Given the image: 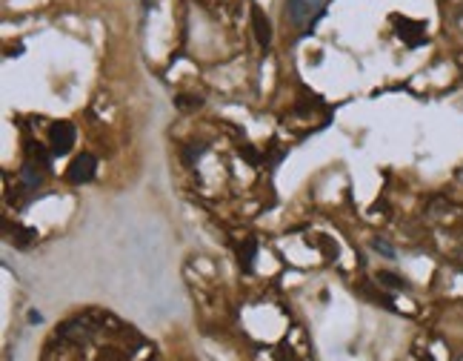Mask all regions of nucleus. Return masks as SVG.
Wrapping results in <instances>:
<instances>
[{"mask_svg":"<svg viewBox=\"0 0 463 361\" xmlns=\"http://www.w3.org/2000/svg\"><path fill=\"white\" fill-rule=\"evenodd\" d=\"M323 6H326V0H289L286 18L295 29H309L323 15Z\"/></svg>","mask_w":463,"mask_h":361,"instance_id":"nucleus-1","label":"nucleus"},{"mask_svg":"<svg viewBox=\"0 0 463 361\" xmlns=\"http://www.w3.org/2000/svg\"><path fill=\"white\" fill-rule=\"evenodd\" d=\"M78 141V132H75V123L72 121H55L49 126V149L52 155H66Z\"/></svg>","mask_w":463,"mask_h":361,"instance_id":"nucleus-2","label":"nucleus"},{"mask_svg":"<svg viewBox=\"0 0 463 361\" xmlns=\"http://www.w3.org/2000/svg\"><path fill=\"white\" fill-rule=\"evenodd\" d=\"M95 172H98V161H95V155L83 152V155H78V158L69 163L66 178L72 180V184H86V180L95 178Z\"/></svg>","mask_w":463,"mask_h":361,"instance_id":"nucleus-3","label":"nucleus"},{"mask_svg":"<svg viewBox=\"0 0 463 361\" xmlns=\"http://www.w3.org/2000/svg\"><path fill=\"white\" fill-rule=\"evenodd\" d=\"M397 24V35L409 44V46H420L423 44V35H426V26L417 24V21H406V18H395Z\"/></svg>","mask_w":463,"mask_h":361,"instance_id":"nucleus-4","label":"nucleus"},{"mask_svg":"<svg viewBox=\"0 0 463 361\" xmlns=\"http://www.w3.org/2000/svg\"><path fill=\"white\" fill-rule=\"evenodd\" d=\"M252 29H255V38H258V44L266 49L269 44H272V24H269V18L264 15V9L255 4L252 6Z\"/></svg>","mask_w":463,"mask_h":361,"instance_id":"nucleus-5","label":"nucleus"},{"mask_svg":"<svg viewBox=\"0 0 463 361\" xmlns=\"http://www.w3.org/2000/svg\"><path fill=\"white\" fill-rule=\"evenodd\" d=\"M358 293L363 295V298H369L372 304H378V307H386V310H395V304H392V298L386 295V293H380L372 281H363V284H358Z\"/></svg>","mask_w":463,"mask_h":361,"instance_id":"nucleus-6","label":"nucleus"},{"mask_svg":"<svg viewBox=\"0 0 463 361\" xmlns=\"http://www.w3.org/2000/svg\"><path fill=\"white\" fill-rule=\"evenodd\" d=\"M35 230L32 227H15L12 230V241H15V247H29L32 241H35Z\"/></svg>","mask_w":463,"mask_h":361,"instance_id":"nucleus-7","label":"nucleus"},{"mask_svg":"<svg viewBox=\"0 0 463 361\" xmlns=\"http://www.w3.org/2000/svg\"><path fill=\"white\" fill-rule=\"evenodd\" d=\"M375 278H378V284H383V287H392V290H406V287H409V284H406L400 275H395V273H386V270H380Z\"/></svg>","mask_w":463,"mask_h":361,"instance_id":"nucleus-8","label":"nucleus"},{"mask_svg":"<svg viewBox=\"0 0 463 361\" xmlns=\"http://www.w3.org/2000/svg\"><path fill=\"white\" fill-rule=\"evenodd\" d=\"M41 180H43V175L35 169V163H32V161L24 163V184L32 190V187H41Z\"/></svg>","mask_w":463,"mask_h":361,"instance_id":"nucleus-9","label":"nucleus"},{"mask_svg":"<svg viewBox=\"0 0 463 361\" xmlns=\"http://www.w3.org/2000/svg\"><path fill=\"white\" fill-rule=\"evenodd\" d=\"M175 103H177L180 109H197V106L203 103V98H200V95H177Z\"/></svg>","mask_w":463,"mask_h":361,"instance_id":"nucleus-10","label":"nucleus"},{"mask_svg":"<svg viewBox=\"0 0 463 361\" xmlns=\"http://www.w3.org/2000/svg\"><path fill=\"white\" fill-rule=\"evenodd\" d=\"M203 149H206V143H192V146H186V149H183V163H186V166H192V163H194V158H197V155H203Z\"/></svg>","mask_w":463,"mask_h":361,"instance_id":"nucleus-11","label":"nucleus"},{"mask_svg":"<svg viewBox=\"0 0 463 361\" xmlns=\"http://www.w3.org/2000/svg\"><path fill=\"white\" fill-rule=\"evenodd\" d=\"M255 253H258V244L249 238V241H246V250H241V264H244L246 270L252 267V261H255Z\"/></svg>","mask_w":463,"mask_h":361,"instance_id":"nucleus-12","label":"nucleus"},{"mask_svg":"<svg viewBox=\"0 0 463 361\" xmlns=\"http://www.w3.org/2000/svg\"><path fill=\"white\" fill-rule=\"evenodd\" d=\"M95 361H126V355L120 350H115V347H106V350H100L95 355Z\"/></svg>","mask_w":463,"mask_h":361,"instance_id":"nucleus-13","label":"nucleus"},{"mask_svg":"<svg viewBox=\"0 0 463 361\" xmlns=\"http://www.w3.org/2000/svg\"><path fill=\"white\" fill-rule=\"evenodd\" d=\"M318 244L326 250V258H338V255H340V247H338V244H335L329 235H321V238H318Z\"/></svg>","mask_w":463,"mask_h":361,"instance_id":"nucleus-14","label":"nucleus"},{"mask_svg":"<svg viewBox=\"0 0 463 361\" xmlns=\"http://www.w3.org/2000/svg\"><path fill=\"white\" fill-rule=\"evenodd\" d=\"M241 155H244V158H249V161H252L255 166H258V163H264V158H261V152H258L255 146H249V143H246V146H241Z\"/></svg>","mask_w":463,"mask_h":361,"instance_id":"nucleus-15","label":"nucleus"},{"mask_svg":"<svg viewBox=\"0 0 463 361\" xmlns=\"http://www.w3.org/2000/svg\"><path fill=\"white\" fill-rule=\"evenodd\" d=\"M275 358H278V361H298V358H295V352H292L286 344H281V347L275 350Z\"/></svg>","mask_w":463,"mask_h":361,"instance_id":"nucleus-16","label":"nucleus"},{"mask_svg":"<svg viewBox=\"0 0 463 361\" xmlns=\"http://www.w3.org/2000/svg\"><path fill=\"white\" fill-rule=\"evenodd\" d=\"M372 247H375L378 253H383L386 258H395V250H392V247H389L386 241H380V238H375V241H372Z\"/></svg>","mask_w":463,"mask_h":361,"instance_id":"nucleus-17","label":"nucleus"}]
</instances>
